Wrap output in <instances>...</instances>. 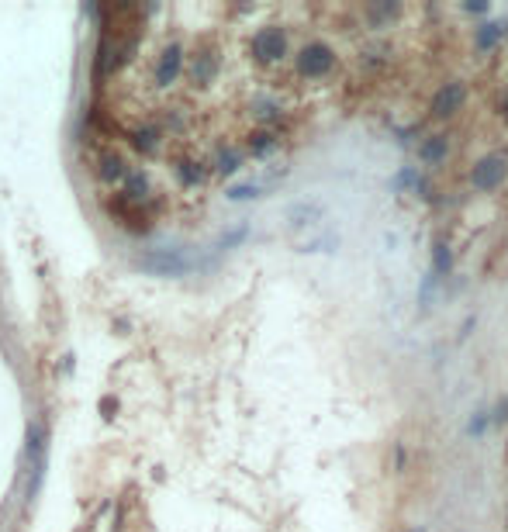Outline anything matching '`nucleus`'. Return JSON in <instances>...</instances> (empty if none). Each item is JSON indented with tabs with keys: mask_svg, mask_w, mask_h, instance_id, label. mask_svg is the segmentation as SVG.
Masks as SVG:
<instances>
[{
	"mask_svg": "<svg viewBox=\"0 0 508 532\" xmlns=\"http://www.w3.org/2000/svg\"><path fill=\"white\" fill-rule=\"evenodd\" d=\"M267 190H270V184L253 180V184H232L225 190V197H228V201H253V197H263Z\"/></svg>",
	"mask_w": 508,
	"mask_h": 532,
	"instance_id": "nucleus-18",
	"label": "nucleus"
},
{
	"mask_svg": "<svg viewBox=\"0 0 508 532\" xmlns=\"http://www.w3.org/2000/svg\"><path fill=\"white\" fill-rule=\"evenodd\" d=\"M467 14H491V4H463Z\"/></svg>",
	"mask_w": 508,
	"mask_h": 532,
	"instance_id": "nucleus-22",
	"label": "nucleus"
},
{
	"mask_svg": "<svg viewBox=\"0 0 508 532\" xmlns=\"http://www.w3.org/2000/svg\"><path fill=\"white\" fill-rule=\"evenodd\" d=\"M138 270L153 273V277H184L194 260H190L184 249H149L145 256H138Z\"/></svg>",
	"mask_w": 508,
	"mask_h": 532,
	"instance_id": "nucleus-3",
	"label": "nucleus"
},
{
	"mask_svg": "<svg viewBox=\"0 0 508 532\" xmlns=\"http://www.w3.org/2000/svg\"><path fill=\"white\" fill-rule=\"evenodd\" d=\"M121 184H125V190H121V194H125L128 201H135V204H142V201H145V197L153 194V187H149V177H145L142 170H128V177H125Z\"/></svg>",
	"mask_w": 508,
	"mask_h": 532,
	"instance_id": "nucleus-13",
	"label": "nucleus"
},
{
	"mask_svg": "<svg viewBox=\"0 0 508 532\" xmlns=\"http://www.w3.org/2000/svg\"><path fill=\"white\" fill-rule=\"evenodd\" d=\"M173 173H177V180L184 187H201L204 184V166L194 160H180L177 166H173Z\"/></svg>",
	"mask_w": 508,
	"mask_h": 532,
	"instance_id": "nucleus-17",
	"label": "nucleus"
},
{
	"mask_svg": "<svg viewBox=\"0 0 508 532\" xmlns=\"http://www.w3.org/2000/svg\"><path fill=\"white\" fill-rule=\"evenodd\" d=\"M453 270V249L446 242H432V277H446Z\"/></svg>",
	"mask_w": 508,
	"mask_h": 532,
	"instance_id": "nucleus-16",
	"label": "nucleus"
},
{
	"mask_svg": "<svg viewBox=\"0 0 508 532\" xmlns=\"http://www.w3.org/2000/svg\"><path fill=\"white\" fill-rule=\"evenodd\" d=\"M273 149H277V135L273 132L249 135V153H253V156H267V153H273Z\"/></svg>",
	"mask_w": 508,
	"mask_h": 532,
	"instance_id": "nucleus-19",
	"label": "nucleus"
},
{
	"mask_svg": "<svg viewBox=\"0 0 508 532\" xmlns=\"http://www.w3.org/2000/svg\"><path fill=\"white\" fill-rule=\"evenodd\" d=\"M502 107H505V114H508V97H505V101H502Z\"/></svg>",
	"mask_w": 508,
	"mask_h": 532,
	"instance_id": "nucleus-25",
	"label": "nucleus"
},
{
	"mask_svg": "<svg viewBox=\"0 0 508 532\" xmlns=\"http://www.w3.org/2000/svg\"><path fill=\"white\" fill-rule=\"evenodd\" d=\"M463 104H467V83H463V80H450V83H443V87L432 94L429 111H432V118L446 121V118L460 114V107H463Z\"/></svg>",
	"mask_w": 508,
	"mask_h": 532,
	"instance_id": "nucleus-6",
	"label": "nucleus"
},
{
	"mask_svg": "<svg viewBox=\"0 0 508 532\" xmlns=\"http://www.w3.org/2000/svg\"><path fill=\"white\" fill-rule=\"evenodd\" d=\"M160 128H156V125H142V128H135L132 132V145L135 149H138V153H145V156H149V153H156V149H160Z\"/></svg>",
	"mask_w": 508,
	"mask_h": 532,
	"instance_id": "nucleus-15",
	"label": "nucleus"
},
{
	"mask_svg": "<svg viewBox=\"0 0 508 532\" xmlns=\"http://www.w3.org/2000/svg\"><path fill=\"white\" fill-rule=\"evenodd\" d=\"M404 467H408V453H404V446H398V450H394V470L404 474Z\"/></svg>",
	"mask_w": 508,
	"mask_h": 532,
	"instance_id": "nucleus-21",
	"label": "nucleus"
},
{
	"mask_svg": "<svg viewBox=\"0 0 508 532\" xmlns=\"http://www.w3.org/2000/svg\"><path fill=\"white\" fill-rule=\"evenodd\" d=\"M402 7L398 4H380V7H370V21L374 25H380V21H387V18H394Z\"/></svg>",
	"mask_w": 508,
	"mask_h": 532,
	"instance_id": "nucleus-20",
	"label": "nucleus"
},
{
	"mask_svg": "<svg viewBox=\"0 0 508 532\" xmlns=\"http://www.w3.org/2000/svg\"><path fill=\"white\" fill-rule=\"evenodd\" d=\"M294 70L297 77H304V80H321V77H328L336 70V49L328 42H308V45L297 49Z\"/></svg>",
	"mask_w": 508,
	"mask_h": 532,
	"instance_id": "nucleus-2",
	"label": "nucleus"
},
{
	"mask_svg": "<svg viewBox=\"0 0 508 532\" xmlns=\"http://www.w3.org/2000/svg\"><path fill=\"white\" fill-rule=\"evenodd\" d=\"M505 180H508V160L498 156V153H487V156H481V160L470 166V187L481 190V194L502 190Z\"/></svg>",
	"mask_w": 508,
	"mask_h": 532,
	"instance_id": "nucleus-4",
	"label": "nucleus"
},
{
	"mask_svg": "<svg viewBox=\"0 0 508 532\" xmlns=\"http://www.w3.org/2000/svg\"><path fill=\"white\" fill-rule=\"evenodd\" d=\"M415 180H419V177H415L412 170H404V173H398V184H404V187H412V184H415Z\"/></svg>",
	"mask_w": 508,
	"mask_h": 532,
	"instance_id": "nucleus-23",
	"label": "nucleus"
},
{
	"mask_svg": "<svg viewBox=\"0 0 508 532\" xmlns=\"http://www.w3.org/2000/svg\"><path fill=\"white\" fill-rule=\"evenodd\" d=\"M184 73V49L173 42V45H166L156 59V66H153V83L156 87H170V83H177V77Z\"/></svg>",
	"mask_w": 508,
	"mask_h": 532,
	"instance_id": "nucleus-8",
	"label": "nucleus"
},
{
	"mask_svg": "<svg viewBox=\"0 0 508 532\" xmlns=\"http://www.w3.org/2000/svg\"><path fill=\"white\" fill-rule=\"evenodd\" d=\"M114 408H118V404H114V401H111V398H104V401H101V411H104V419H111V411H114Z\"/></svg>",
	"mask_w": 508,
	"mask_h": 532,
	"instance_id": "nucleus-24",
	"label": "nucleus"
},
{
	"mask_svg": "<svg viewBox=\"0 0 508 532\" xmlns=\"http://www.w3.org/2000/svg\"><path fill=\"white\" fill-rule=\"evenodd\" d=\"M218 77V52L214 49H201L190 59V80L197 87H208V83Z\"/></svg>",
	"mask_w": 508,
	"mask_h": 532,
	"instance_id": "nucleus-9",
	"label": "nucleus"
},
{
	"mask_svg": "<svg viewBox=\"0 0 508 532\" xmlns=\"http://www.w3.org/2000/svg\"><path fill=\"white\" fill-rule=\"evenodd\" d=\"M412 532H426V529H412Z\"/></svg>",
	"mask_w": 508,
	"mask_h": 532,
	"instance_id": "nucleus-26",
	"label": "nucleus"
},
{
	"mask_svg": "<svg viewBox=\"0 0 508 532\" xmlns=\"http://www.w3.org/2000/svg\"><path fill=\"white\" fill-rule=\"evenodd\" d=\"M505 35H508V21H484L474 31V45H477V52H491V49H498V42Z\"/></svg>",
	"mask_w": 508,
	"mask_h": 532,
	"instance_id": "nucleus-11",
	"label": "nucleus"
},
{
	"mask_svg": "<svg viewBox=\"0 0 508 532\" xmlns=\"http://www.w3.org/2000/svg\"><path fill=\"white\" fill-rule=\"evenodd\" d=\"M419 160L426 166H443L450 160V138L446 135H426V142L419 145Z\"/></svg>",
	"mask_w": 508,
	"mask_h": 532,
	"instance_id": "nucleus-10",
	"label": "nucleus"
},
{
	"mask_svg": "<svg viewBox=\"0 0 508 532\" xmlns=\"http://www.w3.org/2000/svg\"><path fill=\"white\" fill-rule=\"evenodd\" d=\"M45 453H49V428L42 419L28 422V439H25V498H35L42 477H45Z\"/></svg>",
	"mask_w": 508,
	"mask_h": 532,
	"instance_id": "nucleus-1",
	"label": "nucleus"
},
{
	"mask_svg": "<svg viewBox=\"0 0 508 532\" xmlns=\"http://www.w3.org/2000/svg\"><path fill=\"white\" fill-rule=\"evenodd\" d=\"M249 49H253V59H256V62L273 66V62H280V59L287 55V31H284L280 25L260 28V31L253 35Z\"/></svg>",
	"mask_w": 508,
	"mask_h": 532,
	"instance_id": "nucleus-5",
	"label": "nucleus"
},
{
	"mask_svg": "<svg viewBox=\"0 0 508 532\" xmlns=\"http://www.w3.org/2000/svg\"><path fill=\"white\" fill-rule=\"evenodd\" d=\"M107 211L114 214V221H121L132 232H149V214L142 204L128 201L125 194H114V201H107Z\"/></svg>",
	"mask_w": 508,
	"mask_h": 532,
	"instance_id": "nucleus-7",
	"label": "nucleus"
},
{
	"mask_svg": "<svg viewBox=\"0 0 508 532\" xmlns=\"http://www.w3.org/2000/svg\"><path fill=\"white\" fill-rule=\"evenodd\" d=\"M97 177H101L104 184H121V180L128 177V162L121 160L118 153H104V156H101V166H97Z\"/></svg>",
	"mask_w": 508,
	"mask_h": 532,
	"instance_id": "nucleus-12",
	"label": "nucleus"
},
{
	"mask_svg": "<svg viewBox=\"0 0 508 532\" xmlns=\"http://www.w3.org/2000/svg\"><path fill=\"white\" fill-rule=\"evenodd\" d=\"M239 166H242V153L236 149V145H221V149H218V156H214V173L232 177Z\"/></svg>",
	"mask_w": 508,
	"mask_h": 532,
	"instance_id": "nucleus-14",
	"label": "nucleus"
}]
</instances>
